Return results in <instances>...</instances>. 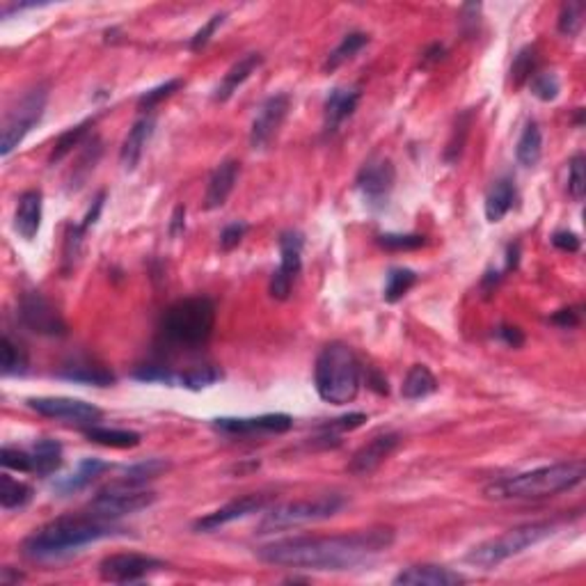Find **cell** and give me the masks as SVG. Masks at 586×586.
Listing matches in <instances>:
<instances>
[{"mask_svg": "<svg viewBox=\"0 0 586 586\" xmlns=\"http://www.w3.org/2000/svg\"><path fill=\"white\" fill-rule=\"evenodd\" d=\"M394 545V529L373 526L334 536H293L270 541L257 550V559L270 566L298 571H353Z\"/></svg>", "mask_w": 586, "mask_h": 586, "instance_id": "obj_1", "label": "cell"}, {"mask_svg": "<svg viewBox=\"0 0 586 586\" xmlns=\"http://www.w3.org/2000/svg\"><path fill=\"white\" fill-rule=\"evenodd\" d=\"M120 534H124V529L117 522L104 520L92 513L62 516L35 529L25 538L21 550L32 562H53V559H65L74 554L80 547L92 545L104 538L120 536Z\"/></svg>", "mask_w": 586, "mask_h": 586, "instance_id": "obj_2", "label": "cell"}, {"mask_svg": "<svg viewBox=\"0 0 586 586\" xmlns=\"http://www.w3.org/2000/svg\"><path fill=\"white\" fill-rule=\"evenodd\" d=\"M586 477L584 461H562L552 465L536 467L516 477L499 479L483 488V495L495 502H511V499H545L559 492L572 490Z\"/></svg>", "mask_w": 586, "mask_h": 586, "instance_id": "obj_3", "label": "cell"}, {"mask_svg": "<svg viewBox=\"0 0 586 586\" xmlns=\"http://www.w3.org/2000/svg\"><path fill=\"white\" fill-rule=\"evenodd\" d=\"M360 362L353 348L343 342H330L318 353L314 367V385L318 397L330 406H346L353 403L360 392Z\"/></svg>", "mask_w": 586, "mask_h": 586, "instance_id": "obj_4", "label": "cell"}, {"mask_svg": "<svg viewBox=\"0 0 586 586\" xmlns=\"http://www.w3.org/2000/svg\"><path fill=\"white\" fill-rule=\"evenodd\" d=\"M215 328V305L206 296L177 300L160 316V334L179 348H202Z\"/></svg>", "mask_w": 586, "mask_h": 586, "instance_id": "obj_5", "label": "cell"}, {"mask_svg": "<svg viewBox=\"0 0 586 586\" xmlns=\"http://www.w3.org/2000/svg\"><path fill=\"white\" fill-rule=\"evenodd\" d=\"M554 532H556L554 522H547V520L526 522V525L513 526V529H508V532L499 534V536L472 547L470 554L465 556V562L481 568V571H492V568H497L499 563L511 559V556L522 554V552L529 550V547L543 543Z\"/></svg>", "mask_w": 586, "mask_h": 586, "instance_id": "obj_6", "label": "cell"}, {"mask_svg": "<svg viewBox=\"0 0 586 586\" xmlns=\"http://www.w3.org/2000/svg\"><path fill=\"white\" fill-rule=\"evenodd\" d=\"M343 507H346V499L339 492H328V495L309 497V499L278 504V507L263 513V517L257 525V534H275L284 532V529H296L300 525H309V522L330 520Z\"/></svg>", "mask_w": 586, "mask_h": 586, "instance_id": "obj_7", "label": "cell"}, {"mask_svg": "<svg viewBox=\"0 0 586 586\" xmlns=\"http://www.w3.org/2000/svg\"><path fill=\"white\" fill-rule=\"evenodd\" d=\"M46 104H49V87L37 85L7 110L5 120H3V133H0V156L3 159H7L23 142L25 135L40 124Z\"/></svg>", "mask_w": 586, "mask_h": 586, "instance_id": "obj_8", "label": "cell"}, {"mask_svg": "<svg viewBox=\"0 0 586 586\" xmlns=\"http://www.w3.org/2000/svg\"><path fill=\"white\" fill-rule=\"evenodd\" d=\"M154 502V490H147L144 486H135V483L117 481L113 486H105L104 490L92 497L90 504H87V513L104 517V520L117 522L120 517L150 508Z\"/></svg>", "mask_w": 586, "mask_h": 586, "instance_id": "obj_9", "label": "cell"}, {"mask_svg": "<svg viewBox=\"0 0 586 586\" xmlns=\"http://www.w3.org/2000/svg\"><path fill=\"white\" fill-rule=\"evenodd\" d=\"M394 184H397V169H394L392 160L385 159V156H371L355 179L364 204L371 211H380L388 206Z\"/></svg>", "mask_w": 586, "mask_h": 586, "instance_id": "obj_10", "label": "cell"}, {"mask_svg": "<svg viewBox=\"0 0 586 586\" xmlns=\"http://www.w3.org/2000/svg\"><path fill=\"white\" fill-rule=\"evenodd\" d=\"M19 318L28 330L41 337H65L67 321L53 303L40 291H25L19 298Z\"/></svg>", "mask_w": 586, "mask_h": 586, "instance_id": "obj_11", "label": "cell"}, {"mask_svg": "<svg viewBox=\"0 0 586 586\" xmlns=\"http://www.w3.org/2000/svg\"><path fill=\"white\" fill-rule=\"evenodd\" d=\"M28 406L41 417L55 419L62 424H76V426H95L104 417V410L95 403L80 401L69 397H37L28 398Z\"/></svg>", "mask_w": 586, "mask_h": 586, "instance_id": "obj_12", "label": "cell"}, {"mask_svg": "<svg viewBox=\"0 0 586 586\" xmlns=\"http://www.w3.org/2000/svg\"><path fill=\"white\" fill-rule=\"evenodd\" d=\"M303 245L305 239L300 232H284L279 236V266L270 278V296L275 300H288L291 296L293 282L298 279L300 270H303Z\"/></svg>", "mask_w": 586, "mask_h": 586, "instance_id": "obj_13", "label": "cell"}, {"mask_svg": "<svg viewBox=\"0 0 586 586\" xmlns=\"http://www.w3.org/2000/svg\"><path fill=\"white\" fill-rule=\"evenodd\" d=\"M165 563L156 556L135 554V552H124V554H110L99 563L101 580L113 581V584H135L150 577L151 572L160 571Z\"/></svg>", "mask_w": 586, "mask_h": 586, "instance_id": "obj_14", "label": "cell"}, {"mask_svg": "<svg viewBox=\"0 0 586 586\" xmlns=\"http://www.w3.org/2000/svg\"><path fill=\"white\" fill-rule=\"evenodd\" d=\"M273 497L266 495V492H254V495H243L239 499H232L224 507L215 508L214 513H206L204 517L195 520L193 529L195 532H218L220 526L229 525V522L243 520V517L254 516V513H261L270 507Z\"/></svg>", "mask_w": 586, "mask_h": 586, "instance_id": "obj_15", "label": "cell"}, {"mask_svg": "<svg viewBox=\"0 0 586 586\" xmlns=\"http://www.w3.org/2000/svg\"><path fill=\"white\" fill-rule=\"evenodd\" d=\"M288 108H291V96L284 95V92L269 96L259 105L252 126H250V147L252 150H266L273 142V138L287 120Z\"/></svg>", "mask_w": 586, "mask_h": 586, "instance_id": "obj_16", "label": "cell"}, {"mask_svg": "<svg viewBox=\"0 0 586 586\" xmlns=\"http://www.w3.org/2000/svg\"><path fill=\"white\" fill-rule=\"evenodd\" d=\"M293 419L284 413L259 415V417H223L214 419V428L227 435H279V433L291 431Z\"/></svg>", "mask_w": 586, "mask_h": 586, "instance_id": "obj_17", "label": "cell"}, {"mask_svg": "<svg viewBox=\"0 0 586 586\" xmlns=\"http://www.w3.org/2000/svg\"><path fill=\"white\" fill-rule=\"evenodd\" d=\"M398 444H401L398 433H380V435L371 437L364 447L353 453V458L348 462V472L355 474V477H369L397 452Z\"/></svg>", "mask_w": 586, "mask_h": 586, "instance_id": "obj_18", "label": "cell"}, {"mask_svg": "<svg viewBox=\"0 0 586 586\" xmlns=\"http://www.w3.org/2000/svg\"><path fill=\"white\" fill-rule=\"evenodd\" d=\"M156 129V117L154 114H142L140 120L133 122V126L126 133L124 142H122L120 150V163L126 172H133L138 168L140 159H142L147 144H150L151 135H154Z\"/></svg>", "mask_w": 586, "mask_h": 586, "instance_id": "obj_19", "label": "cell"}, {"mask_svg": "<svg viewBox=\"0 0 586 586\" xmlns=\"http://www.w3.org/2000/svg\"><path fill=\"white\" fill-rule=\"evenodd\" d=\"M362 92L358 87H334L324 104V129L325 133H334L348 117L358 110Z\"/></svg>", "mask_w": 586, "mask_h": 586, "instance_id": "obj_20", "label": "cell"}, {"mask_svg": "<svg viewBox=\"0 0 586 586\" xmlns=\"http://www.w3.org/2000/svg\"><path fill=\"white\" fill-rule=\"evenodd\" d=\"M394 584L403 586H456L465 584V575L452 571L444 566H433V563H424V566H410L406 571L398 572L394 577Z\"/></svg>", "mask_w": 586, "mask_h": 586, "instance_id": "obj_21", "label": "cell"}, {"mask_svg": "<svg viewBox=\"0 0 586 586\" xmlns=\"http://www.w3.org/2000/svg\"><path fill=\"white\" fill-rule=\"evenodd\" d=\"M241 174V163L239 160H224L211 174L209 186H206V195H204V209L214 211L224 206V202L229 199V195L236 188V181H239Z\"/></svg>", "mask_w": 586, "mask_h": 586, "instance_id": "obj_22", "label": "cell"}, {"mask_svg": "<svg viewBox=\"0 0 586 586\" xmlns=\"http://www.w3.org/2000/svg\"><path fill=\"white\" fill-rule=\"evenodd\" d=\"M44 214V195L41 190H25L19 197L14 214V229L23 241H35Z\"/></svg>", "mask_w": 586, "mask_h": 586, "instance_id": "obj_23", "label": "cell"}, {"mask_svg": "<svg viewBox=\"0 0 586 586\" xmlns=\"http://www.w3.org/2000/svg\"><path fill=\"white\" fill-rule=\"evenodd\" d=\"M58 376L71 383L96 385V388H110L114 383V373L90 358H74L58 371Z\"/></svg>", "mask_w": 586, "mask_h": 586, "instance_id": "obj_24", "label": "cell"}, {"mask_svg": "<svg viewBox=\"0 0 586 586\" xmlns=\"http://www.w3.org/2000/svg\"><path fill=\"white\" fill-rule=\"evenodd\" d=\"M108 470H110L108 462L99 461V458H85V461L78 462L76 472L67 474V477L55 479L53 490L62 497L74 495V492H80V490H85L87 486H92V483H95L101 474L108 472Z\"/></svg>", "mask_w": 586, "mask_h": 586, "instance_id": "obj_25", "label": "cell"}, {"mask_svg": "<svg viewBox=\"0 0 586 586\" xmlns=\"http://www.w3.org/2000/svg\"><path fill=\"white\" fill-rule=\"evenodd\" d=\"M261 65H263L261 53L243 55V58H241L239 62H233V65L229 67L227 74L223 76V80H220V85L215 87V92H214V99L220 101V104L232 99L233 92H239L241 85H243L245 80H248L250 76H252Z\"/></svg>", "mask_w": 586, "mask_h": 586, "instance_id": "obj_26", "label": "cell"}, {"mask_svg": "<svg viewBox=\"0 0 586 586\" xmlns=\"http://www.w3.org/2000/svg\"><path fill=\"white\" fill-rule=\"evenodd\" d=\"M516 181L511 177H499L486 195V218L488 223H502L504 215L516 204Z\"/></svg>", "mask_w": 586, "mask_h": 586, "instance_id": "obj_27", "label": "cell"}, {"mask_svg": "<svg viewBox=\"0 0 586 586\" xmlns=\"http://www.w3.org/2000/svg\"><path fill=\"white\" fill-rule=\"evenodd\" d=\"M32 453V474L50 477L62 467V444L50 437H40L31 449Z\"/></svg>", "mask_w": 586, "mask_h": 586, "instance_id": "obj_28", "label": "cell"}, {"mask_svg": "<svg viewBox=\"0 0 586 586\" xmlns=\"http://www.w3.org/2000/svg\"><path fill=\"white\" fill-rule=\"evenodd\" d=\"M435 392L437 378L433 376L431 369H428L426 364H415V367H410V371L403 378L401 397L407 398V401H419V398H426Z\"/></svg>", "mask_w": 586, "mask_h": 586, "instance_id": "obj_29", "label": "cell"}, {"mask_svg": "<svg viewBox=\"0 0 586 586\" xmlns=\"http://www.w3.org/2000/svg\"><path fill=\"white\" fill-rule=\"evenodd\" d=\"M83 435L90 440V443L104 444V447L110 449H133L140 444V433L126 431V428H105L95 424V426H85Z\"/></svg>", "mask_w": 586, "mask_h": 586, "instance_id": "obj_30", "label": "cell"}, {"mask_svg": "<svg viewBox=\"0 0 586 586\" xmlns=\"http://www.w3.org/2000/svg\"><path fill=\"white\" fill-rule=\"evenodd\" d=\"M543 156V133L541 126L534 120L526 122L525 131H522L520 140L516 144V159L522 168H534L538 165Z\"/></svg>", "mask_w": 586, "mask_h": 586, "instance_id": "obj_31", "label": "cell"}, {"mask_svg": "<svg viewBox=\"0 0 586 586\" xmlns=\"http://www.w3.org/2000/svg\"><path fill=\"white\" fill-rule=\"evenodd\" d=\"M218 380H223V371L215 364H202V367H193L188 371H174L172 388H186L199 392V389L215 385Z\"/></svg>", "mask_w": 586, "mask_h": 586, "instance_id": "obj_32", "label": "cell"}, {"mask_svg": "<svg viewBox=\"0 0 586 586\" xmlns=\"http://www.w3.org/2000/svg\"><path fill=\"white\" fill-rule=\"evenodd\" d=\"M32 497H35L32 486L10 477L7 472L3 474V479H0V504H3L5 511H14V508L28 507V504L32 502Z\"/></svg>", "mask_w": 586, "mask_h": 586, "instance_id": "obj_33", "label": "cell"}, {"mask_svg": "<svg viewBox=\"0 0 586 586\" xmlns=\"http://www.w3.org/2000/svg\"><path fill=\"white\" fill-rule=\"evenodd\" d=\"M367 44H369L367 32H348V35L339 41L337 49L328 55V60H325V65H324L325 74L339 69V67L346 65L348 60H353L355 55H358Z\"/></svg>", "mask_w": 586, "mask_h": 586, "instance_id": "obj_34", "label": "cell"}, {"mask_svg": "<svg viewBox=\"0 0 586 586\" xmlns=\"http://www.w3.org/2000/svg\"><path fill=\"white\" fill-rule=\"evenodd\" d=\"M92 126H95V120H85V122H80V124L71 126L69 131H65L60 138L55 140L53 151H50V156H49V163L55 165V163H60L62 159H67V156H69L71 151H74L76 147H78V144L87 138V133H90Z\"/></svg>", "mask_w": 586, "mask_h": 586, "instance_id": "obj_35", "label": "cell"}, {"mask_svg": "<svg viewBox=\"0 0 586 586\" xmlns=\"http://www.w3.org/2000/svg\"><path fill=\"white\" fill-rule=\"evenodd\" d=\"M169 470V461L163 458H150V461L135 462L122 470V481L135 483V486H144L147 481H154L156 477H160L163 472Z\"/></svg>", "mask_w": 586, "mask_h": 586, "instance_id": "obj_36", "label": "cell"}, {"mask_svg": "<svg viewBox=\"0 0 586 586\" xmlns=\"http://www.w3.org/2000/svg\"><path fill=\"white\" fill-rule=\"evenodd\" d=\"M419 275L410 269H392L388 273V279H385V291L383 298L385 303H398V300L406 296L410 288L417 284Z\"/></svg>", "mask_w": 586, "mask_h": 586, "instance_id": "obj_37", "label": "cell"}, {"mask_svg": "<svg viewBox=\"0 0 586 586\" xmlns=\"http://www.w3.org/2000/svg\"><path fill=\"white\" fill-rule=\"evenodd\" d=\"M472 120H474V110H467V113L458 114L456 126H453L452 140H449L447 151H444V159H447V163H458V159H461L462 150H465L467 135H470V126H472Z\"/></svg>", "mask_w": 586, "mask_h": 586, "instance_id": "obj_38", "label": "cell"}, {"mask_svg": "<svg viewBox=\"0 0 586 586\" xmlns=\"http://www.w3.org/2000/svg\"><path fill=\"white\" fill-rule=\"evenodd\" d=\"M3 376H23L28 371V353L10 337H3Z\"/></svg>", "mask_w": 586, "mask_h": 586, "instance_id": "obj_39", "label": "cell"}, {"mask_svg": "<svg viewBox=\"0 0 586 586\" xmlns=\"http://www.w3.org/2000/svg\"><path fill=\"white\" fill-rule=\"evenodd\" d=\"M529 90H532V95L536 96L538 101L550 104V101H554L556 96H559V92H562V83H559V76H556L554 71H538V74H534L532 78H529Z\"/></svg>", "mask_w": 586, "mask_h": 586, "instance_id": "obj_40", "label": "cell"}, {"mask_svg": "<svg viewBox=\"0 0 586 586\" xmlns=\"http://www.w3.org/2000/svg\"><path fill=\"white\" fill-rule=\"evenodd\" d=\"M581 25H584V3H566L562 7V14H559V32L563 37H577L581 31Z\"/></svg>", "mask_w": 586, "mask_h": 586, "instance_id": "obj_41", "label": "cell"}, {"mask_svg": "<svg viewBox=\"0 0 586 586\" xmlns=\"http://www.w3.org/2000/svg\"><path fill=\"white\" fill-rule=\"evenodd\" d=\"M378 245L392 252H410V250H419L426 245V236L422 233H383L378 236Z\"/></svg>", "mask_w": 586, "mask_h": 586, "instance_id": "obj_42", "label": "cell"}, {"mask_svg": "<svg viewBox=\"0 0 586 586\" xmlns=\"http://www.w3.org/2000/svg\"><path fill=\"white\" fill-rule=\"evenodd\" d=\"M586 193V159L581 154H575L568 163V195L575 202H581Z\"/></svg>", "mask_w": 586, "mask_h": 586, "instance_id": "obj_43", "label": "cell"}, {"mask_svg": "<svg viewBox=\"0 0 586 586\" xmlns=\"http://www.w3.org/2000/svg\"><path fill=\"white\" fill-rule=\"evenodd\" d=\"M534 69H536V49H534V46H525V49L516 55V60H513V67H511L513 85L520 87L525 80L532 78Z\"/></svg>", "mask_w": 586, "mask_h": 586, "instance_id": "obj_44", "label": "cell"}, {"mask_svg": "<svg viewBox=\"0 0 586 586\" xmlns=\"http://www.w3.org/2000/svg\"><path fill=\"white\" fill-rule=\"evenodd\" d=\"M181 85H184V83H181L179 78L165 80V83L156 85V87H151V90H147V92H144V95H140L138 108L144 110V113H147V110H151V108H156V105H159L160 101H165V99H168V96H172L174 92L179 90Z\"/></svg>", "mask_w": 586, "mask_h": 586, "instance_id": "obj_45", "label": "cell"}, {"mask_svg": "<svg viewBox=\"0 0 586 586\" xmlns=\"http://www.w3.org/2000/svg\"><path fill=\"white\" fill-rule=\"evenodd\" d=\"M364 422H367V415H364V413H351V415H343V417L330 419L328 424L318 426V431H321V435L330 437V440H337L339 433L353 431V428L362 426Z\"/></svg>", "mask_w": 586, "mask_h": 586, "instance_id": "obj_46", "label": "cell"}, {"mask_svg": "<svg viewBox=\"0 0 586 586\" xmlns=\"http://www.w3.org/2000/svg\"><path fill=\"white\" fill-rule=\"evenodd\" d=\"M5 470H14L21 474H32V453L23 452V449L3 447V456H0Z\"/></svg>", "mask_w": 586, "mask_h": 586, "instance_id": "obj_47", "label": "cell"}, {"mask_svg": "<svg viewBox=\"0 0 586 586\" xmlns=\"http://www.w3.org/2000/svg\"><path fill=\"white\" fill-rule=\"evenodd\" d=\"M224 23V14H214L211 16L209 21H206V23L202 25V28H199L197 32H195L193 37H190V50H202L204 46L209 44L211 41V37L215 35V31H218L220 25Z\"/></svg>", "mask_w": 586, "mask_h": 586, "instance_id": "obj_48", "label": "cell"}, {"mask_svg": "<svg viewBox=\"0 0 586 586\" xmlns=\"http://www.w3.org/2000/svg\"><path fill=\"white\" fill-rule=\"evenodd\" d=\"M245 232H248V224L245 223L227 224V227L223 229V233H220V248H223L224 252H229V250H233V248H239V243L243 241Z\"/></svg>", "mask_w": 586, "mask_h": 586, "instance_id": "obj_49", "label": "cell"}, {"mask_svg": "<svg viewBox=\"0 0 586 586\" xmlns=\"http://www.w3.org/2000/svg\"><path fill=\"white\" fill-rule=\"evenodd\" d=\"M552 245L563 250V252H577V250L581 248V241L577 233L568 232V229H562V232L552 233Z\"/></svg>", "mask_w": 586, "mask_h": 586, "instance_id": "obj_50", "label": "cell"}, {"mask_svg": "<svg viewBox=\"0 0 586 586\" xmlns=\"http://www.w3.org/2000/svg\"><path fill=\"white\" fill-rule=\"evenodd\" d=\"M104 204H105V190H101V193L92 199V206L87 209V214H85L83 223H80V227H83L85 232H90V229L95 227L96 220H99V215H101V211H104Z\"/></svg>", "mask_w": 586, "mask_h": 586, "instance_id": "obj_51", "label": "cell"}, {"mask_svg": "<svg viewBox=\"0 0 586 586\" xmlns=\"http://www.w3.org/2000/svg\"><path fill=\"white\" fill-rule=\"evenodd\" d=\"M497 337L511 348H520L522 343H525V334H522V330L516 328V325H499V328H497Z\"/></svg>", "mask_w": 586, "mask_h": 586, "instance_id": "obj_52", "label": "cell"}, {"mask_svg": "<svg viewBox=\"0 0 586 586\" xmlns=\"http://www.w3.org/2000/svg\"><path fill=\"white\" fill-rule=\"evenodd\" d=\"M550 321H552V324H556V325H562V328H575V325L580 324V312H577V309H572V307L559 309L556 314H552Z\"/></svg>", "mask_w": 586, "mask_h": 586, "instance_id": "obj_53", "label": "cell"}, {"mask_svg": "<svg viewBox=\"0 0 586 586\" xmlns=\"http://www.w3.org/2000/svg\"><path fill=\"white\" fill-rule=\"evenodd\" d=\"M186 227V209L184 206H177L172 214V223H169V233L172 236H179Z\"/></svg>", "mask_w": 586, "mask_h": 586, "instance_id": "obj_54", "label": "cell"}, {"mask_svg": "<svg viewBox=\"0 0 586 586\" xmlns=\"http://www.w3.org/2000/svg\"><path fill=\"white\" fill-rule=\"evenodd\" d=\"M21 580H23V575H21V572H14L10 566L3 568V572H0V581H3V584H5V586L19 584Z\"/></svg>", "mask_w": 586, "mask_h": 586, "instance_id": "obj_55", "label": "cell"}, {"mask_svg": "<svg viewBox=\"0 0 586 586\" xmlns=\"http://www.w3.org/2000/svg\"><path fill=\"white\" fill-rule=\"evenodd\" d=\"M443 53H444V46L443 44H433L431 49L426 50V58H424V60H428V62H437L440 60V58H443Z\"/></svg>", "mask_w": 586, "mask_h": 586, "instance_id": "obj_56", "label": "cell"}]
</instances>
